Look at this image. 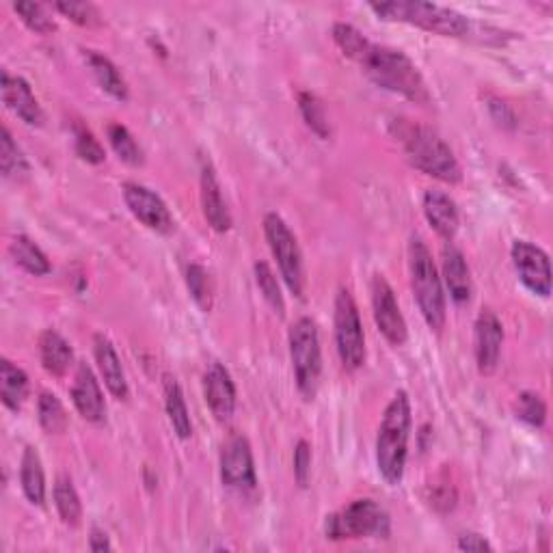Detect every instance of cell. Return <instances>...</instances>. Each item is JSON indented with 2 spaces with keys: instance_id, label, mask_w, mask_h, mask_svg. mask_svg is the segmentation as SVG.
<instances>
[{
  "instance_id": "1",
  "label": "cell",
  "mask_w": 553,
  "mask_h": 553,
  "mask_svg": "<svg viewBox=\"0 0 553 553\" xmlns=\"http://www.w3.org/2000/svg\"><path fill=\"white\" fill-rule=\"evenodd\" d=\"M357 63L376 87L396 93L415 104H428L430 91L417 65L402 50L368 42Z\"/></svg>"
},
{
  "instance_id": "2",
  "label": "cell",
  "mask_w": 553,
  "mask_h": 553,
  "mask_svg": "<svg viewBox=\"0 0 553 553\" xmlns=\"http://www.w3.org/2000/svg\"><path fill=\"white\" fill-rule=\"evenodd\" d=\"M411 433V400L407 391H398L383 413L376 437V465L387 484H398L404 476Z\"/></svg>"
},
{
  "instance_id": "3",
  "label": "cell",
  "mask_w": 553,
  "mask_h": 553,
  "mask_svg": "<svg viewBox=\"0 0 553 553\" xmlns=\"http://www.w3.org/2000/svg\"><path fill=\"white\" fill-rule=\"evenodd\" d=\"M396 134L404 147V154H407V160L417 171L445 184H458L463 180V171L452 147L435 130L402 121Z\"/></svg>"
},
{
  "instance_id": "4",
  "label": "cell",
  "mask_w": 553,
  "mask_h": 553,
  "mask_svg": "<svg viewBox=\"0 0 553 553\" xmlns=\"http://www.w3.org/2000/svg\"><path fill=\"white\" fill-rule=\"evenodd\" d=\"M370 9L387 22H404L417 29L443 35V37H467L471 22L463 13L435 3L420 0H391V3H370Z\"/></svg>"
},
{
  "instance_id": "5",
  "label": "cell",
  "mask_w": 553,
  "mask_h": 553,
  "mask_svg": "<svg viewBox=\"0 0 553 553\" xmlns=\"http://www.w3.org/2000/svg\"><path fill=\"white\" fill-rule=\"evenodd\" d=\"M409 268H411V288L415 294L417 307L426 320V325L441 333L445 327V292L443 283L433 260V253L426 247L420 236L411 238L409 245Z\"/></svg>"
},
{
  "instance_id": "6",
  "label": "cell",
  "mask_w": 553,
  "mask_h": 553,
  "mask_svg": "<svg viewBox=\"0 0 553 553\" xmlns=\"http://www.w3.org/2000/svg\"><path fill=\"white\" fill-rule=\"evenodd\" d=\"M329 541H357V538H387L391 519L374 499H355L344 510L333 512L325 521Z\"/></svg>"
},
{
  "instance_id": "7",
  "label": "cell",
  "mask_w": 553,
  "mask_h": 553,
  "mask_svg": "<svg viewBox=\"0 0 553 553\" xmlns=\"http://www.w3.org/2000/svg\"><path fill=\"white\" fill-rule=\"evenodd\" d=\"M290 359L299 387L305 400H314L320 372H322V350L318 327L312 318H299L290 329Z\"/></svg>"
},
{
  "instance_id": "8",
  "label": "cell",
  "mask_w": 553,
  "mask_h": 553,
  "mask_svg": "<svg viewBox=\"0 0 553 553\" xmlns=\"http://www.w3.org/2000/svg\"><path fill=\"white\" fill-rule=\"evenodd\" d=\"M264 236L268 240V247H271L273 258L277 260L279 273L286 281L288 290L296 296V299H303L305 294V271H303V255L299 240L290 232L277 212H268L264 217Z\"/></svg>"
},
{
  "instance_id": "9",
  "label": "cell",
  "mask_w": 553,
  "mask_h": 553,
  "mask_svg": "<svg viewBox=\"0 0 553 553\" xmlns=\"http://www.w3.org/2000/svg\"><path fill=\"white\" fill-rule=\"evenodd\" d=\"M335 344L346 370L355 372L366 363V335H363L359 307L346 288L335 299Z\"/></svg>"
},
{
  "instance_id": "10",
  "label": "cell",
  "mask_w": 553,
  "mask_h": 553,
  "mask_svg": "<svg viewBox=\"0 0 553 553\" xmlns=\"http://www.w3.org/2000/svg\"><path fill=\"white\" fill-rule=\"evenodd\" d=\"M221 480L227 489L247 493L258 484L253 463V450L247 437L232 435L221 450Z\"/></svg>"
},
{
  "instance_id": "11",
  "label": "cell",
  "mask_w": 553,
  "mask_h": 553,
  "mask_svg": "<svg viewBox=\"0 0 553 553\" xmlns=\"http://www.w3.org/2000/svg\"><path fill=\"white\" fill-rule=\"evenodd\" d=\"M370 292L376 327H379V331L391 346H402L409 340V329L389 281L383 275H374Z\"/></svg>"
},
{
  "instance_id": "12",
  "label": "cell",
  "mask_w": 553,
  "mask_h": 553,
  "mask_svg": "<svg viewBox=\"0 0 553 553\" xmlns=\"http://www.w3.org/2000/svg\"><path fill=\"white\" fill-rule=\"evenodd\" d=\"M512 264H515V271L521 279V283L536 296H547L551 294V264L549 255L536 247L534 242L528 240H515L512 242Z\"/></svg>"
},
{
  "instance_id": "13",
  "label": "cell",
  "mask_w": 553,
  "mask_h": 553,
  "mask_svg": "<svg viewBox=\"0 0 553 553\" xmlns=\"http://www.w3.org/2000/svg\"><path fill=\"white\" fill-rule=\"evenodd\" d=\"M124 201L132 217L139 223H143L147 229H152L156 234H171L173 232V217L167 208V204L160 195H156L150 188L137 184V182H126L124 188Z\"/></svg>"
},
{
  "instance_id": "14",
  "label": "cell",
  "mask_w": 553,
  "mask_h": 553,
  "mask_svg": "<svg viewBox=\"0 0 553 553\" xmlns=\"http://www.w3.org/2000/svg\"><path fill=\"white\" fill-rule=\"evenodd\" d=\"M502 346H504L502 322H499L493 309H482L476 320V337H474L476 363L480 374L489 376L497 370L499 357H502Z\"/></svg>"
},
{
  "instance_id": "15",
  "label": "cell",
  "mask_w": 553,
  "mask_h": 553,
  "mask_svg": "<svg viewBox=\"0 0 553 553\" xmlns=\"http://www.w3.org/2000/svg\"><path fill=\"white\" fill-rule=\"evenodd\" d=\"M204 396L212 415L227 422L236 411V385L232 374L219 361H212L204 374Z\"/></svg>"
},
{
  "instance_id": "16",
  "label": "cell",
  "mask_w": 553,
  "mask_h": 553,
  "mask_svg": "<svg viewBox=\"0 0 553 553\" xmlns=\"http://www.w3.org/2000/svg\"><path fill=\"white\" fill-rule=\"evenodd\" d=\"M72 402L83 420L91 424L104 422L106 404H104L102 389L96 374H93V370L87 366V363H78L74 385H72Z\"/></svg>"
},
{
  "instance_id": "17",
  "label": "cell",
  "mask_w": 553,
  "mask_h": 553,
  "mask_svg": "<svg viewBox=\"0 0 553 553\" xmlns=\"http://www.w3.org/2000/svg\"><path fill=\"white\" fill-rule=\"evenodd\" d=\"M3 102L7 109L18 115L26 126H42L44 124V111L39 106L37 98L33 96L31 85L26 83L22 76H11L9 72H3Z\"/></svg>"
},
{
  "instance_id": "18",
  "label": "cell",
  "mask_w": 553,
  "mask_h": 553,
  "mask_svg": "<svg viewBox=\"0 0 553 553\" xmlns=\"http://www.w3.org/2000/svg\"><path fill=\"white\" fill-rule=\"evenodd\" d=\"M201 210H204V217L214 232L225 234L232 229V214H229L217 173H214L210 163L201 167Z\"/></svg>"
},
{
  "instance_id": "19",
  "label": "cell",
  "mask_w": 553,
  "mask_h": 553,
  "mask_svg": "<svg viewBox=\"0 0 553 553\" xmlns=\"http://www.w3.org/2000/svg\"><path fill=\"white\" fill-rule=\"evenodd\" d=\"M441 271L452 301L458 305L469 303L471 294H474V281H471V271L463 251L456 249L452 242H448L441 251Z\"/></svg>"
},
{
  "instance_id": "20",
  "label": "cell",
  "mask_w": 553,
  "mask_h": 553,
  "mask_svg": "<svg viewBox=\"0 0 553 553\" xmlns=\"http://www.w3.org/2000/svg\"><path fill=\"white\" fill-rule=\"evenodd\" d=\"M93 353H96V363H98V370L102 374L106 389H109L117 400H126L128 398V381H126L124 368H121V359H119L117 350L111 344L109 337H104L100 333L93 337Z\"/></svg>"
},
{
  "instance_id": "21",
  "label": "cell",
  "mask_w": 553,
  "mask_h": 553,
  "mask_svg": "<svg viewBox=\"0 0 553 553\" xmlns=\"http://www.w3.org/2000/svg\"><path fill=\"white\" fill-rule=\"evenodd\" d=\"M424 214L430 227L448 242L458 232V208L450 195L430 188L424 195Z\"/></svg>"
},
{
  "instance_id": "22",
  "label": "cell",
  "mask_w": 553,
  "mask_h": 553,
  "mask_svg": "<svg viewBox=\"0 0 553 553\" xmlns=\"http://www.w3.org/2000/svg\"><path fill=\"white\" fill-rule=\"evenodd\" d=\"M39 359L48 374L65 376L74 363V350L61 333L48 329L39 335Z\"/></svg>"
},
{
  "instance_id": "23",
  "label": "cell",
  "mask_w": 553,
  "mask_h": 553,
  "mask_svg": "<svg viewBox=\"0 0 553 553\" xmlns=\"http://www.w3.org/2000/svg\"><path fill=\"white\" fill-rule=\"evenodd\" d=\"M85 61L89 65V70L93 74V78L98 80V85L109 93L111 98H115L117 102H126L128 100V83L126 78L121 76V72L117 70V65L109 59L100 55L96 50H85Z\"/></svg>"
},
{
  "instance_id": "24",
  "label": "cell",
  "mask_w": 553,
  "mask_h": 553,
  "mask_svg": "<svg viewBox=\"0 0 553 553\" xmlns=\"http://www.w3.org/2000/svg\"><path fill=\"white\" fill-rule=\"evenodd\" d=\"M26 396H29V376L18 366H13L9 359L0 361V398H3L5 407L18 413Z\"/></svg>"
},
{
  "instance_id": "25",
  "label": "cell",
  "mask_w": 553,
  "mask_h": 553,
  "mask_svg": "<svg viewBox=\"0 0 553 553\" xmlns=\"http://www.w3.org/2000/svg\"><path fill=\"white\" fill-rule=\"evenodd\" d=\"M20 482L26 499L33 506H44L46 502V476L42 467V458H39L35 448H26L22 456L20 467Z\"/></svg>"
},
{
  "instance_id": "26",
  "label": "cell",
  "mask_w": 553,
  "mask_h": 553,
  "mask_svg": "<svg viewBox=\"0 0 553 553\" xmlns=\"http://www.w3.org/2000/svg\"><path fill=\"white\" fill-rule=\"evenodd\" d=\"M165 409L169 415V422L173 426V433L178 435L182 441L191 439V435H193L191 413H188L180 383L171 379V376H165Z\"/></svg>"
},
{
  "instance_id": "27",
  "label": "cell",
  "mask_w": 553,
  "mask_h": 553,
  "mask_svg": "<svg viewBox=\"0 0 553 553\" xmlns=\"http://www.w3.org/2000/svg\"><path fill=\"white\" fill-rule=\"evenodd\" d=\"M11 258L16 262L22 271L35 277H44L52 271L48 255L39 249L29 236H16L11 240Z\"/></svg>"
},
{
  "instance_id": "28",
  "label": "cell",
  "mask_w": 553,
  "mask_h": 553,
  "mask_svg": "<svg viewBox=\"0 0 553 553\" xmlns=\"http://www.w3.org/2000/svg\"><path fill=\"white\" fill-rule=\"evenodd\" d=\"M55 506L59 517L70 528H78L83 519V504H80L78 491L70 476H59L55 482Z\"/></svg>"
},
{
  "instance_id": "29",
  "label": "cell",
  "mask_w": 553,
  "mask_h": 553,
  "mask_svg": "<svg viewBox=\"0 0 553 553\" xmlns=\"http://www.w3.org/2000/svg\"><path fill=\"white\" fill-rule=\"evenodd\" d=\"M0 169L7 180H22L31 171L29 160L13 141L9 128H3V134H0Z\"/></svg>"
},
{
  "instance_id": "30",
  "label": "cell",
  "mask_w": 553,
  "mask_h": 553,
  "mask_svg": "<svg viewBox=\"0 0 553 553\" xmlns=\"http://www.w3.org/2000/svg\"><path fill=\"white\" fill-rule=\"evenodd\" d=\"M186 286L188 292H191L193 301L197 303V307L201 312H210L214 305V283L210 273L206 271L201 264H191L186 268Z\"/></svg>"
},
{
  "instance_id": "31",
  "label": "cell",
  "mask_w": 553,
  "mask_h": 553,
  "mask_svg": "<svg viewBox=\"0 0 553 553\" xmlns=\"http://www.w3.org/2000/svg\"><path fill=\"white\" fill-rule=\"evenodd\" d=\"M106 134H109V143L115 150V154L119 156V160H124V163L130 165V167L143 165L145 158H143L141 145L137 143V139L132 137L126 126L109 124V128H106Z\"/></svg>"
},
{
  "instance_id": "32",
  "label": "cell",
  "mask_w": 553,
  "mask_h": 553,
  "mask_svg": "<svg viewBox=\"0 0 553 553\" xmlns=\"http://www.w3.org/2000/svg\"><path fill=\"white\" fill-rule=\"evenodd\" d=\"M37 417L48 435H61L67 428V413L63 409V404L55 394H50V391H42V396H39Z\"/></svg>"
},
{
  "instance_id": "33",
  "label": "cell",
  "mask_w": 553,
  "mask_h": 553,
  "mask_svg": "<svg viewBox=\"0 0 553 553\" xmlns=\"http://www.w3.org/2000/svg\"><path fill=\"white\" fill-rule=\"evenodd\" d=\"M299 109H301V115L305 119V124L309 126V130L316 132L320 139H329L331 126H329L325 104H322L314 96V93H309V91L299 93Z\"/></svg>"
},
{
  "instance_id": "34",
  "label": "cell",
  "mask_w": 553,
  "mask_h": 553,
  "mask_svg": "<svg viewBox=\"0 0 553 553\" xmlns=\"http://www.w3.org/2000/svg\"><path fill=\"white\" fill-rule=\"evenodd\" d=\"M255 283H258L264 301L271 305L279 316L286 314V303H283V294H281V288L277 283V277L266 262L255 264Z\"/></svg>"
},
{
  "instance_id": "35",
  "label": "cell",
  "mask_w": 553,
  "mask_h": 553,
  "mask_svg": "<svg viewBox=\"0 0 553 553\" xmlns=\"http://www.w3.org/2000/svg\"><path fill=\"white\" fill-rule=\"evenodd\" d=\"M515 413L521 422L532 428H541L547 422V404L534 391H523L515 404Z\"/></svg>"
},
{
  "instance_id": "36",
  "label": "cell",
  "mask_w": 553,
  "mask_h": 553,
  "mask_svg": "<svg viewBox=\"0 0 553 553\" xmlns=\"http://www.w3.org/2000/svg\"><path fill=\"white\" fill-rule=\"evenodd\" d=\"M333 39H335L337 48H340L344 55L353 61H357L363 48H366L370 42V39L361 31H357L353 24H344V22L333 24Z\"/></svg>"
},
{
  "instance_id": "37",
  "label": "cell",
  "mask_w": 553,
  "mask_h": 553,
  "mask_svg": "<svg viewBox=\"0 0 553 553\" xmlns=\"http://www.w3.org/2000/svg\"><path fill=\"white\" fill-rule=\"evenodd\" d=\"M13 11L18 13L20 20L29 26L31 31L39 33V35H50L57 31V24L52 20L46 9L39 3H16L13 5Z\"/></svg>"
},
{
  "instance_id": "38",
  "label": "cell",
  "mask_w": 553,
  "mask_h": 553,
  "mask_svg": "<svg viewBox=\"0 0 553 553\" xmlns=\"http://www.w3.org/2000/svg\"><path fill=\"white\" fill-rule=\"evenodd\" d=\"M74 150L89 165H102L106 160V152L100 141L93 137L91 130L80 124L74 126Z\"/></svg>"
},
{
  "instance_id": "39",
  "label": "cell",
  "mask_w": 553,
  "mask_h": 553,
  "mask_svg": "<svg viewBox=\"0 0 553 553\" xmlns=\"http://www.w3.org/2000/svg\"><path fill=\"white\" fill-rule=\"evenodd\" d=\"M55 9L78 26H98L102 22L100 11L91 3H55Z\"/></svg>"
},
{
  "instance_id": "40",
  "label": "cell",
  "mask_w": 553,
  "mask_h": 553,
  "mask_svg": "<svg viewBox=\"0 0 553 553\" xmlns=\"http://www.w3.org/2000/svg\"><path fill=\"white\" fill-rule=\"evenodd\" d=\"M309 474H312V448L301 439L294 448V478L299 482V487H307Z\"/></svg>"
},
{
  "instance_id": "41",
  "label": "cell",
  "mask_w": 553,
  "mask_h": 553,
  "mask_svg": "<svg viewBox=\"0 0 553 553\" xmlns=\"http://www.w3.org/2000/svg\"><path fill=\"white\" fill-rule=\"evenodd\" d=\"M456 547L461 551H469V553H482V551H493L491 543L487 541V538L480 536V534H463L461 538H458Z\"/></svg>"
},
{
  "instance_id": "42",
  "label": "cell",
  "mask_w": 553,
  "mask_h": 553,
  "mask_svg": "<svg viewBox=\"0 0 553 553\" xmlns=\"http://www.w3.org/2000/svg\"><path fill=\"white\" fill-rule=\"evenodd\" d=\"M489 109H491V115H493V119L497 121L499 126H504V128H515V126H517L515 113H512V111L508 109V104L499 102V100H491Z\"/></svg>"
},
{
  "instance_id": "43",
  "label": "cell",
  "mask_w": 553,
  "mask_h": 553,
  "mask_svg": "<svg viewBox=\"0 0 553 553\" xmlns=\"http://www.w3.org/2000/svg\"><path fill=\"white\" fill-rule=\"evenodd\" d=\"M89 549L96 551V553H102V551H111V541L109 536H106L104 530L100 528H93L91 530V536H89Z\"/></svg>"
}]
</instances>
